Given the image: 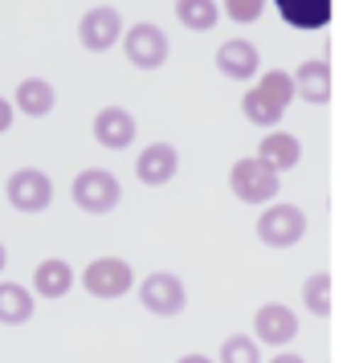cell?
Returning a JSON list of instances; mask_svg holds the SVG:
<instances>
[{
    "label": "cell",
    "mask_w": 347,
    "mask_h": 363,
    "mask_svg": "<svg viewBox=\"0 0 347 363\" xmlns=\"http://www.w3.org/2000/svg\"><path fill=\"white\" fill-rule=\"evenodd\" d=\"M290 102H294V74H286V69H270V74H262V82L241 99V111H246L249 123H258V127H274V123L286 115Z\"/></svg>",
    "instance_id": "obj_1"
},
{
    "label": "cell",
    "mask_w": 347,
    "mask_h": 363,
    "mask_svg": "<svg viewBox=\"0 0 347 363\" xmlns=\"http://www.w3.org/2000/svg\"><path fill=\"white\" fill-rule=\"evenodd\" d=\"M278 172L270 164H262L258 155H246V160H237L229 172V188L237 200H246V204H265V200L278 196Z\"/></svg>",
    "instance_id": "obj_2"
},
{
    "label": "cell",
    "mask_w": 347,
    "mask_h": 363,
    "mask_svg": "<svg viewBox=\"0 0 347 363\" xmlns=\"http://www.w3.org/2000/svg\"><path fill=\"white\" fill-rule=\"evenodd\" d=\"M70 196H74V204L82 208V213H111L119 204V180L106 172V167H86V172H78V180H74V188H70Z\"/></svg>",
    "instance_id": "obj_3"
},
{
    "label": "cell",
    "mask_w": 347,
    "mask_h": 363,
    "mask_svg": "<svg viewBox=\"0 0 347 363\" xmlns=\"http://www.w3.org/2000/svg\"><path fill=\"white\" fill-rule=\"evenodd\" d=\"M302 233H307V216H302L298 204H270V208L258 216V237H262V245H270V249L298 245Z\"/></svg>",
    "instance_id": "obj_4"
},
{
    "label": "cell",
    "mask_w": 347,
    "mask_h": 363,
    "mask_svg": "<svg viewBox=\"0 0 347 363\" xmlns=\"http://www.w3.org/2000/svg\"><path fill=\"white\" fill-rule=\"evenodd\" d=\"M123 53L139 69H160L167 62V33L151 21H139L123 33Z\"/></svg>",
    "instance_id": "obj_5"
},
{
    "label": "cell",
    "mask_w": 347,
    "mask_h": 363,
    "mask_svg": "<svg viewBox=\"0 0 347 363\" xmlns=\"http://www.w3.org/2000/svg\"><path fill=\"white\" fill-rule=\"evenodd\" d=\"M4 196H9V204H13L17 213H45L50 200H53V184L41 167H21V172L9 176Z\"/></svg>",
    "instance_id": "obj_6"
},
{
    "label": "cell",
    "mask_w": 347,
    "mask_h": 363,
    "mask_svg": "<svg viewBox=\"0 0 347 363\" xmlns=\"http://www.w3.org/2000/svg\"><path fill=\"white\" fill-rule=\"evenodd\" d=\"M82 286H86V294H94V298H123L135 286V274L123 257H99V262L86 265Z\"/></svg>",
    "instance_id": "obj_7"
},
{
    "label": "cell",
    "mask_w": 347,
    "mask_h": 363,
    "mask_svg": "<svg viewBox=\"0 0 347 363\" xmlns=\"http://www.w3.org/2000/svg\"><path fill=\"white\" fill-rule=\"evenodd\" d=\"M139 302H143V311L160 314V318H172V314L184 311L188 294H184V281L176 274H151L139 286Z\"/></svg>",
    "instance_id": "obj_8"
},
{
    "label": "cell",
    "mask_w": 347,
    "mask_h": 363,
    "mask_svg": "<svg viewBox=\"0 0 347 363\" xmlns=\"http://www.w3.org/2000/svg\"><path fill=\"white\" fill-rule=\"evenodd\" d=\"M119 33H123V17H119V9H111V4H99V9H90L78 21V41L90 53H106L119 41Z\"/></svg>",
    "instance_id": "obj_9"
},
{
    "label": "cell",
    "mask_w": 347,
    "mask_h": 363,
    "mask_svg": "<svg viewBox=\"0 0 347 363\" xmlns=\"http://www.w3.org/2000/svg\"><path fill=\"white\" fill-rule=\"evenodd\" d=\"M298 335V318L290 306H282V302H265L262 311L253 314V339L265 347H282L290 343Z\"/></svg>",
    "instance_id": "obj_10"
},
{
    "label": "cell",
    "mask_w": 347,
    "mask_h": 363,
    "mask_svg": "<svg viewBox=\"0 0 347 363\" xmlns=\"http://www.w3.org/2000/svg\"><path fill=\"white\" fill-rule=\"evenodd\" d=\"M94 139L99 147L106 151H123L135 143V118L123 111V106H102L94 115Z\"/></svg>",
    "instance_id": "obj_11"
},
{
    "label": "cell",
    "mask_w": 347,
    "mask_h": 363,
    "mask_svg": "<svg viewBox=\"0 0 347 363\" xmlns=\"http://www.w3.org/2000/svg\"><path fill=\"white\" fill-rule=\"evenodd\" d=\"M176 167H180V155L172 143H151V147L139 151V160H135V176L148 184V188H160L176 176Z\"/></svg>",
    "instance_id": "obj_12"
},
{
    "label": "cell",
    "mask_w": 347,
    "mask_h": 363,
    "mask_svg": "<svg viewBox=\"0 0 347 363\" xmlns=\"http://www.w3.org/2000/svg\"><path fill=\"white\" fill-rule=\"evenodd\" d=\"M294 99L311 102V106H323L331 102V62L327 57H311L294 69Z\"/></svg>",
    "instance_id": "obj_13"
},
{
    "label": "cell",
    "mask_w": 347,
    "mask_h": 363,
    "mask_svg": "<svg viewBox=\"0 0 347 363\" xmlns=\"http://www.w3.org/2000/svg\"><path fill=\"white\" fill-rule=\"evenodd\" d=\"M258 66H262L258 50H253L249 41H241V37H233V41H225V45L216 50V69H221L225 78H233V82H249V78L258 74Z\"/></svg>",
    "instance_id": "obj_14"
},
{
    "label": "cell",
    "mask_w": 347,
    "mask_h": 363,
    "mask_svg": "<svg viewBox=\"0 0 347 363\" xmlns=\"http://www.w3.org/2000/svg\"><path fill=\"white\" fill-rule=\"evenodd\" d=\"M286 25L294 29H323L331 21V0H274Z\"/></svg>",
    "instance_id": "obj_15"
},
{
    "label": "cell",
    "mask_w": 347,
    "mask_h": 363,
    "mask_svg": "<svg viewBox=\"0 0 347 363\" xmlns=\"http://www.w3.org/2000/svg\"><path fill=\"white\" fill-rule=\"evenodd\" d=\"M70 286H74V269H70V262H62V257H45V262L37 265L33 290L41 298H66Z\"/></svg>",
    "instance_id": "obj_16"
},
{
    "label": "cell",
    "mask_w": 347,
    "mask_h": 363,
    "mask_svg": "<svg viewBox=\"0 0 347 363\" xmlns=\"http://www.w3.org/2000/svg\"><path fill=\"white\" fill-rule=\"evenodd\" d=\"M298 155H302V147H298L294 135H286V131H270L262 139V147H258V160H262V164H270L278 176L286 172V167L298 164Z\"/></svg>",
    "instance_id": "obj_17"
},
{
    "label": "cell",
    "mask_w": 347,
    "mask_h": 363,
    "mask_svg": "<svg viewBox=\"0 0 347 363\" xmlns=\"http://www.w3.org/2000/svg\"><path fill=\"white\" fill-rule=\"evenodd\" d=\"M13 106H17L21 115H29V118H45L53 111V86L45 82V78H25V82H17Z\"/></svg>",
    "instance_id": "obj_18"
},
{
    "label": "cell",
    "mask_w": 347,
    "mask_h": 363,
    "mask_svg": "<svg viewBox=\"0 0 347 363\" xmlns=\"http://www.w3.org/2000/svg\"><path fill=\"white\" fill-rule=\"evenodd\" d=\"M33 318V294L21 281H0V323L4 327H21Z\"/></svg>",
    "instance_id": "obj_19"
},
{
    "label": "cell",
    "mask_w": 347,
    "mask_h": 363,
    "mask_svg": "<svg viewBox=\"0 0 347 363\" xmlns=\"http://www.w3.org/2000/svg\"><path fill=\"white\" fill-rule=\"evenodd\" d=\"M176 21H180L184 29H213L216 25V0H176Z\"/></svg>",
    "instance_id": "obj_20"
},
{
    "label": "cell",
    "mask_w": 347,
    "mask_h": 363,
    "mask_svg": "<svg viewBox=\"0 0 347 363\" xmlns=\"http://www.w3.org/2000/svg\"><path fill=\"white\" fill-rule=\"evenodd\" d=\"M302 302H307V311H311L314 318H327L331 314V274L314 269L311 278L302 281Z\"/></svg>",
    "instance_id": "obj_21"
},
{
    "label": "cell",
    "mask_w": 347,
    "mask_h": 363,
    "mask_svg": "<svg viewBox=\"0 0 347 363\" xmlns=\"http://www.w3.org/2000/svg\"><path fill=\"white\" fill-rule=\"evenodd\" d=\"M221 363H262V343L249 335H229L221 343Z\"/></svg>",
    "instance_id": "obj_22"
},
{
    "label": "cell",
    "mask_w": 347,
    "mask_h": 363,
    "mask_svg": "<svg viewBox=\"0 0 347 363\" xmlns=\"http://www.w3.org/2000/svg\"><path fill=\"white\" fill-rule=\"evenodd\" d=\"M265 0H225V17L237 21V25H253V21L262 17Z\"/></svg>",
    "instance_id": "obj_23"
},
{
    "label": "cell",
    "mask_w": 347,
    "mask_h": 363,
    "mask_svg": "<svg viewBox=\"0 0 347 363\" xmlns=\"http://www.w3.org/2000/svg\"><path fill=\"white\" fill-rule=\"evenodd\" d=\"M13 118H17V106H13L9 99H0V135L13 127Z\"/></svg>",
    "instance_id": "obj_24"
},
{
    "label": "cell",
    "mask_w": 347,
    "mask_h": 363,
    "mask_svg": "<svg viewBox=\"0 0 347 363\" xmlns=\"http://www.w3.org/2000/svg\"><path fill=\"white\" fill-rule=\"evenodd\" d=\"M270 363H307V359H302V355H294V351H278Z\"/></svg>",
    "instance_id": "obj_25"
},
{
    "label": "cell",
    "mask_w": 347,
    "mask_h": 363,
    "mask_svg": "<svg viewBox=\"0 0 347 363\" xmlns=\"http://www.w3.org/2000/svg\"><path fill=\"white\" fill-rule=\"evenodd\" d=\"M176 363H213L209 355H184V359H176Z\"/></svg>",
    "instance_id": "obj_26"
},
{
    "label": "cell",
    "mask_w": 347,
    "mask_h": 363,
    "mask_svg": "<svg viewBox=\"0 0 347 363\" xmlns=\"http://www.w3.org/2000/svg\"><path fill=\"white\" fill-rule=\"evenodd\" d=\"M4 265H9V253H4V245H0V274H4Z\"/></svg>",
    "instance_id": "obj_27"
}]
</instances>
